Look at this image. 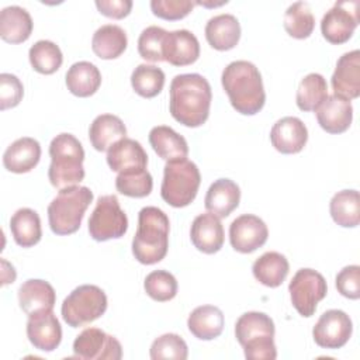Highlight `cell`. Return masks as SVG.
<instances>
[{
  "label": "cell",
  "mask_w": 360,
  "mask_h": 360,
  "mask_svg": "<svg viewBox=\"0 0 360 360\" xmlns=\"http://www.w3.org/2000/svg\"><path fill=\"white\" fill-rule=\"evenodd\" d=\"M107 163L112 172L118 173L129 169H146L148 155L138 141L125 136L107 150Z\"/></svg>",
  "instance_id": "23"
},
{
  "label": "cell",
  "mask_w": 360,
  "mask_h": 360,
  "mask_svg": "<svg viewBox=\"0 0 360 360\" xmlns=\"http://www.w3.org/2000/svg\"><path fill=\"white\" fill-rule=\"evenodd\" d=\"M127 229L128 218L120 207L117 195H100L89 218L90 236L97 242H105L124 236Z\"/></svg>",
  "instance_id": "9"
},
{
  "label": "cell",
  "mask_w": 360,
  "mask_h": 360,
  "mask_svg": "<svg viewBox=\"0 0 360 360\" xmlns=\"http://www.w3.org/2000/svg\"><path fill=\"white\" fill-rule=\"evenodd\" d=\"M328 97V83L319 73L304 76L297 89V107L301 111H315Z\"/></svg>",
  "instance_id": "35"
},
{
  "label": "cell",
  "mask_w": 360,
  "mask_h": 360,
  "mask_svg": "<svg viewBox=\"0 0 360 360\" xmlns=\"http://www.w3.org/2000/svg\"><path fill=\"white\" fill-rule=\"evenodd\" d=\"M291 304L305 318L315 314L318 302L326 297L325 277L314 269H300L288 284Z\"/></svg>",
  "instance_id": "10"
},
{
  "label": "cell",
  "mask_w": 360,
  "mask_h": 360,
  "mask_svg": "<svg viewBox=\"0 0 360 360\" xmlns=\"http://www.w3.org/2000/svg\"><path fill=\"white\" fill-rule=\"evenodd\" d=\"M333 94L353 100L360 96V51L354 49L343 53L336 63L330 79Z\"/></svg>",
  "instance_id": "16"
},
{
  "label": "cell",
  "mask_w": 360,
  "mask_h": 360,
  "mask_svg": "<svg viewBox=\"0 0 360 360\" xmlns=\"http://www.w3.org/2000/svg\"><path fill=\"white\" fill-rule=\"evenodd\" d=\"M131 86L141 97L152 98L163 90L165 73L155 65L141 63L131 75Z\"/></svg>",
  "instance_id": "38"
},
{
  "label": "cell",
  "mask_w": 360,
  "mask_h": 360,
  "mask_svg": "<svg viewBox=\"0 0 360 360\" xmlns=\"http://www.w3.org/2000/svg\"><path fill=\"white\" fill-rule=\"evenodd\" d=\"M127 45V32L115 24L101 25L91 38V49L100 59H115L121 56Z\"/></svg>",
  "instance_id": "32"
},
{
  "label": "cell",
  "mask_w": 360,
  "mask_h": 360,
  "mask_svg": "<svg viewBox=\"0 0 360 360\" xmlns=\"http://www.w3.org/2000/svg\"><path fill=\"white\" fill-rule=\"evenodd\" d=\"M127 128L122 120L112 114L97 115L89 128V139L91 146L104 152L108 150L117 141L125 138Z\"/></svg>",
  "instance_id": "28"
},
{
  "label": "cell",
  "mask_w": 360,
  "mask_h": 360,
  "mask_svg": "<svg viewBox=\"0 0 360 360\" xmlns=\"http://www.w3.org/2000/svg\"><path fill=\"white\" fill-rule=\"evenodd\" d=\"M290 270L288 260L278 252H266L257 257L252 266L255 278L270 288H276L283 284Z\"/></svg>",
  "instance_id": "31"
},
{
  "label": "cell",
  "mask_w": 360,
  "mask_h": 360,
  "mask_svg": "<svg viewBox=\"0 0 360 360\" xmlns=\"http://www.w3.org/2000/svg\"><path fill=\"white\" fill-rule=\"evenodd\" d=\"M49 156L48 179L55 188L77 186L84 179V149L75 135L68 132L56 135L51 141Z\"/></svg>",
  "instance_id": "4"
},
{
  "label": "cell",
  "mask_w": 360,
  "mask_h": 360,
  "mask_svg": "<svg viewBox=\"0 0 360 360\" xmlns=\"http://www.w3.org/2000/svg\"><path fill=\"white\" fill-rule=\"evenodd\" d=\"M284 30L295 39L308 38L315 28V18L308 3L295 1L284 13Z\"/></svg>",
  "instance_id": "37"
},
{
  "label": "cell",
  "mask_w": 360,
  "mask_h": 360,
  "mask_svg": "<svg viewBox=\"0 0 360 360\" xmlns=\"http://www.w3.org/2000/svg\"><path fill=\"white\" fill-rule=\"evenodd\" d=\"M190 239L200 252L207 255L217 253L225 240L224 226L219 218L211 212L197 215L190 228Z\"/></svg>",
  "instance_id": "19"
},
{
  "label": "cell",
  "mask_w": 360,
  "mask_h": 360,
  "mask_svg": "<svg viewBox=\"0 0 360 360\" xmlns=\"http://www.w3.org/2000/svg\"><path fill=\"white\" fill-rule=\"evenodd\" d=\"M221 83L231 105L243 115L257 114L264 103L266 93L259 69L248 60H233L224 70Z\"/></svg>",
  "instance_id": "2"
},
{
  "label": "cell",
  "mask_w": 360,
  "mask_h": 360,
  "mask_svg": "<svg viewBox=\"0 0 360 360\" xmlns=\"http://www.w3.org/2000/svg\"><path fill=\"white\" fill-rule=\"evenodd\" d=\"M32 18L20 6H8L0 11V37L8 44L25 42L32 32Z\"/></svg>",
  "instance_id": "26"
},
{
  "label": "cell",
  "mask_w": 360,
  "mask_h": 360,
  "mask_svg": "<svg viewBox=\"0 0 360 360\" xmlns=\"http://www.w3.org/2000/svg\"><path fill=\"white\" fill-rule=\"evenodd\" d=\"M207 42L217 51H229L235 48L240 38V24L232 14H218L205 24Z\"/></svg>",
  "instance_id": "24"
},
{
  "label": "cell",
  "mask_w": 360,
  "mask_h": 360,
  "mask_svg": "<svg viewBox=\"0 0 360 360\" xmlns=\"http://www.w3.org/2000/svg\"><path fill=\"white\" fill-rule=\"evenodd\" d=\"M75 357L83 360H120L121 343L100 328H87L73 342Z\"/></svg>",
  "instance_id": "12"
},
{
  "label": "cell",
  "mask_w": 360,
  "mask_h": 360,
  "mask_svg": "<svg viewBox=\"0 0 360 360\" xmlns=\"http://www.w3.org/2000/svg\"><path fill=\"white\" fill-rule=\"evenodd\" d=\"M353 332L350 316L340 309L325 311L312 329V338L319 347L340 349L345 346Z\"/></svg>",
  "instance_id": "13"
},
{
  "label": "cell",
  "mask_w": 360,
  "mask_h": 360,
  "mask_svg": "<svg viewBox=\"0 0 360 360\" xmlns=\"http://www.w3.org/2000/svg\"><path fill=\"white\" fill-rule=\"evenodd\" d=\"M18 302L20 308L27 315H31L42 309H53L56 294L48 281L41 278H30L18 288Z\"/></svg>",
  "instance_id": "25"
},
{
  "label": "cell",
  "mask_w": 360,
  "mask_h": 360,
  "mask_svg": "<svg viewBox=\"0 0 360 360\" xmlns=\"http://www.w3.org/2000/svg\"><path fill=\"white\" fill-rule=\"evenodd\" d=\"M332 219L343 228H354L360 222V195L357 190L338 191L329 202Z\"/></svg>",
  "instance_id": "34"
},
{
  "label": "cell",
  "mask_w": 360,
  "mask_h": 360,
  "mask_svg": "<svg viewBox=\"0 0 360 360\" xmlns=\"http://www.w3.org/2000/svg\"><path fill=\"white\" fill-rule=\"evenodd\" d=\"M149 143L159 158L169 160L186 159L188 145L184 136L167 125H158L149 131Z\"/></svg>",
  "instance_id": "29"
},
{
  "label": "cell",
  "mask_w": 360,
  "mask_h": 360,
  "mask_svg": "<svg viewBox=\"0 0 360 360\" xmlns=\"http://www.w3.org/2000/svg\"><path fill=\"white\" fill-rule=\"evenodd\" d=\"M225 325L222 311L215 305H200L191 311L187 319L188 330L201 340L218 338Z\"/></svg>",
  "instance_id": "27"
},
{
  "label": "cell",
  "mask_w": 360,
  "mask_h": 360,
  "mask_svg": "<svg viewBox=\"0 0 360 360\" xmlns=\"http://www.w3.org/2000/svg\"><path fill=\"white\" fill-rule=\"evenodd\" d=\"M41 159V145L37 139L22 136L7 146L3 153V166L11 173H28Z\"/></svg>",
  "instance_id": "21"
},
{
  "label": "cell",
  "mask_w": 360,
  "mask_h": 360,
  "mask_svg": "<svg viewBox=\"0 0 360 360\" xmlns=\"http://www.w3.org/2000/svg\"><path fill=\"white\" fill-rule=\"evenodd\" d=\"M166 32V30L158 25L146 27L138 38V52L141 58L149 62H163L162 46Z\"/></svg>",
  "instance_id": "42"
},
{
  "label": "cell",
  "mask_w": 360,
  "mask_h": 360,
  "mask_svg": "<svg viewBox=\"0 0 360 360\" xmlns=\"http://www.w3.org/2000/svg\"><path fill=\"white\" fill-rule=\"evenodd\" d=\"M10 231L14 242L21 248H31L41 240V219L31 208L17 210L10 219Z\"/></svg>",
  "instance_id": "33"
},
{
  "label": "cell",
  "mask_w": 360,
  "mask_h": 360,
  "mask_svg": "<svg viewBox=\"0 0 360 360\" xmlns=\"http://www.w3.org/2000/svg\"><path fill=\"white\" fill-rule=\"evenodd\" d=\"M24 96V86L21 80L11 73L0 75V110L17 107Z\"/></svg>",
  "instance_id": "44"
},
{
  "label": "cell",
  "mask_w": 360,
  "mask_h": 360,
  "mask_svg": "<svg viewBox=\"0 0 360 360\" xmlns=\"http://www.w3.org/2000/svg\"><path fill=\"white\" fill-rule=\"evenodd\" d=\"M274 332L273 319L259 311L242 314L235 323V336L249 360H274L277 357Z\"/></svg>",
  "instance_id": "5"
},
{
  "label": "cell",
  "mask_w": 360,
  "mask_h": 360,
  "mask_svg": "<svg viewBox=\"0 0 360 360\" xmlns=\"http://www.w3.org/2000/svg\"><path fill=\"white\" fill-rule=\"evenodd\" d=\"M270 141L276 150L284 155L298 153L308 141V129L297 117L280 118L270 131Z\"/></svg>",
  "instance_id": "18"
},
{
  "label": "cell",
  "mask_w": 360,
  "mask_h": 360,
  "mask_svg": "<svg viewBox=\"0 0 360 360\" xmlns=\"http://www.w3.org/2000/svg\"><path fill=\"white\" fill-rule=\"evenodd\" d=\"M211 100V86L204 76L183 73L173 77L169 110L177 122L190 128L202 125L210 115Z\"/></svg>",
  "instance_id": "1"
},
{
  "label": "cell",
  "mask_w": 360,
  "mask_h": 360,
  "mask_svg": "<svg viewBox=\"0 0 360 360\" xmlns=\"http://www.w3.org/2000/svg\"><path fill=\"white\" fill-rule=\"evenodd\" d=\"M93 201V191L84 186H72L59 190L58 195L48 205L49 228L56 235L75 233Z\"/></svg>",
  "instance_id": "6"
},
{
  "label": "cell",
  "mask_w": 360,
  "mask_h": 360,
  "mask_svg": "<svg viewBox=\"0 0 360 360\" xmlns=\"http://www.w3.org/2000/svg\"><path fill=\"white\" fill-rule=\"evenodd\" d=\"M267 236V225L253 214H243L235 218L229 226L231 246L239 253L255 252L266 243Z\"/></svg>",
  "instance_id": "14"
},
{
  "label": "cell",
  "mask_w": 360,
  "mask_h": 360,
  "mask_svg": "<svg viewBox=\"0 0 360 360\" xmlns=\"http://www.w3.org/2000/svg\"><path fill=\"white\" fill-rule=\"evenodd\" d=\"M169 217L158 207H143L138 214V228L132 239V255L142 264L165 259L169 249Z\"/></svg>",
  "instance_id": "3"
},
{
  "label": "cell",
  "mask_w": 360,
  "mask_h": 360,
  "mask_svg": "<svg viewBox=\"0 0 360 360\" xmlns=\"http://www.w3.org/2000/svg\"><path fill=\"white\" fill-rule=\"evenodd\" d=\"M162 53L165 62L173 66H187L200 56V44L197 37L188 30L167 31L163 39Z\"/></svg>",
  "instance_id": "17"
},
{
  "label": "cell",
  "mask_w": 360,
  "mask_h": 360,
  "mask_svg": "<svg viewBox=\"0 0 360 360\" xmlns=\"http://www.w3.org/2000/svg\"><path fill=\"white\" fill-rule=\"evenodd\" d=\"M143 288L152 300L166 302L176 297L177 280L167 270H155L146 276L143 281Z\"/></svg>",
  "instance_id": "40"
},
{
  "label": "cell",
  "mask_w": 360,
  "mask_h": 360,
  "mask_svg": "<svg viewBox=\"0 0 360 360\" xmlns=\"http://www.w3.org/2000/svg\"><path fill=\"white\" fill-rule=\"evenodd\" d=\"M96 7L103 15L114 20H121L131 13L132 1L131 0H97Z\"/></svg>",
  "instance_id": "46"
},
{
  "label": "cell",
  "mask_w": 360,
  "mask_h": 360,
  "mask_svg": "<svg viewBox=\"0 0 360 360\" xmlns=\"http://www.w3.org/2000/svg\"><path fill=\"white\" fill-rule=\"evenodd\" d=\"M188 356V347L184 339L176 333H165L156 338L150 345V359H174L186 360Z\"/></svg>",
  "instance_id": "41"
},
{
  "label": "cell",
  "mask_w": 360,
  "mask_h": 360,
  "mask_svg": "<svg viewBox=\"0 0 360 360\" xmlns=\"http://www.w3.org/2000/svg\"><path fill=\"white\" fill-rule=\"evenodd\" d=\"M195 1L190 0H152L150 10L152 13L167 21H176L187 17L194 8Z\"/></svg>",
  "instance_id": "43"
},
{
  "label": "cell",
  "mask_w": 360,
  "mask_h": 360,
  "mask_svg": "<svg viewBox=\"0 0 360 360\" xmlns=\"http://www.w3.org/2000/svg\"><path fill=\"white\" fill-rule=\"evenodd\" d=\"M359 25V1H336L322 17L321 32L323 38L333 44L340 45L347 42Z\"/></svg>",
  "instance_id": "11"
},
{
  "label": "cell",
  "mask_w": 360,
  "mask_h": 360,
  "mask_svg": "<svg viewBox=\"0 0 360 360\" xmlns=\"http://www.w3.org/2000/svg\"><path fill=\"white\" fill-rule=\"evenodd\" d=\"M338 291L349 298L359 300L360 297V267L357 264H350L343 267L335 278Z\"/></svg>",
  "instance_id": "45"
},
{
  "label": "cell",
  "mask_w": 360,
  "mask_h": 360,
  "mask_svg": "<svg viewBox=\"0 0 360 360\" xmlns=\"http://www.w3.org/2000/svg\"><path fill=\"white\" fill-rule=\"evenodd\" d=\"M68 90L77 97L93 96L101 84V73L96 65L87 60L73 63L65 76Z\"/></svg>",
  "instance_id": "30"
},
{
  "label": "cell",
  "mask_w": 360,
  "mask_h": 360,
  "mask_svg": "<svg viewBox=\"0 0 360 360\" xmlns=\"http://www.w3.org/2000/svg\"><path fill=\"white\" fill-rule=\"evenodd\" d=\"M240 201V188L231 179H218L207 190L204 205L218 218H226Z\"/></svg>",
  "instance_id": "22"
},
{
  "label": "cell",
  "mask_w": 360,
  "mask_h": 360,
  "mask_svg": "<svg viewBox=\"0 0 360 360\" xmlns=\"http://www.w3.org/2000/svg\"><path fill=\"white\" fill-rule=\"evenodd\" d=\"M321 128L329 134H342L349 129L353 120V107L349 100L335 94L328 96L315 110Z\"/></svg>",
  "instance_id": "20"
},
{
  "label": "cell",
  "mask_w": 360,
  "mask_h": 360,
  "mask_svg": "<svg viewBox=\"0 0 360 360\" xmlns=\"http://www.w3.org/2000/svg\"><path fill=\"white\" fill-rule=\"evenodd\" d=\"M27 336L31 345L42 352L55 350L62 340V328L52 309L28 315Z\"/></svg>",
  "instance_id": "15"
},
{
  "label": "cell",
  "mask_w": 360,
  "mask_h": 360,
  "mask_svg": "<svg viewBox=\"0 0 360 360\" xmlns=\"http://www.w3.org/2000/svg\"><path fill=\"white\" fill-rule=\"evenodd\" d=\"M107 305V295L100 287L83 284L63 300L60 314L70 328H79L98 319L105 312Z\"/></svg>",
  "instance_id": "8"
},
{
  "label": "cell",
  "mask_w": 360,
  "mask_h": 360,
  "mask_svg": "<svg viewBox=\"0 0 360 360\" xmlns=\"http://www.w3.org/2000/svg\"><path fill=\"white\" fill-rule=\"evenodd\" d=\"M200 183L201 174L194 162L188 159L169 160L163 169L160 195L169 205L183 208L194 201Z\"/></svg>",
  "instance_id": "7"
},
{
  "label": "cell",
  "mask_w": 360,
  "mask_h": 360,
  "mask_svg": "<svg viewBox=\"0 0 360 360\" xmlns=\"http://www.w3.org/2000/svg\"><path fill=\"white\" fill-rule=\"evenodd\" d=\"M30 63L32 69L41 75L55 73L63 62V55L60 48L48 39L37 41L28 52Z\"/></svg>",
  "instance_id": "36"
},
{
  "label": "cell",
  "mask_w": 360,
  "mask_h": 360,
  "mask_svg": "<svg viewBox=\"0 0 360 360\" xmlns=\"http://www.w3.org/2000/svg\"><path fill=\"white\" fill-rule=\"evenodd\" d=\"M115 188L127 197L142 198L150 194L153 179L146 169H129L120 172L115 179Z\"/></svg>",
  "instance_id": "39"
}]
</instances>
